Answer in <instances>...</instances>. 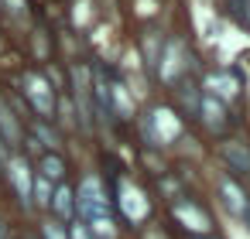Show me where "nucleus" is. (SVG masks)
<instances>
[{"instance_id":"f3484780","label":"nucleus","mask_w":250,"mask_h":239,"mask_svg":"<svg viewBox=\"0 0 250 239\" xmlns=\"http://www.w3.org/2000/svg\"><path fill=\"white\" fill-rule=\"evenodd\" d=\"M28 239H38V236H28Z\"/></svg>"},{"instance_id":"dca6fc26","label":"nucleus","mask_w":250,"mask_h":239,"mask_svg":"<svg viewBox=\"0 0 250 239\" xmlns=\"http://www.w3.org/2000/svg\"><path fill=\"white\" fill-rule=\"evenodd\" d=\"M243 219H247V225H250V205H247V212H243Z\"/></svg>"},{"instance_id":"ddd939ff","label":"nucleus","mask_w":250,"mask_h":239,"mask_svg":"<svg viewBox=\"0 0 250 239\" xmlns=\"http://www.w3.org/2000/svg\"><path fill=\"white\" fill-rule=\"evenodd\" d=\"M42 232H45V239H65V229H62L59 222H45Z\"/></svg>"},{"instance_id":"2eb2a0df","label":"nucleus","mask_w":250,"mask_h":239,"mask_svg":"<svg viewBox=\"0 0 250 239\" xmlns=\"http://www.w3.org/2000/svg\"><path fill=\"white\" fill-rule=\"evenodd\" d=\"M0 161H7V144L0 140Z\"/></svg>"},{"instance_id":"f8f14e48","label":"nucleus","mask_w":250,"mask_h":239,"mask_svg":"<svg viewBox=\"0 0 250 239\" xmlns=\"http://www.w3.org/2000/svg\"><path fill=\"white\" fill-rule=\"evenodd\" d=\"M113 96H117V110H120V116H130V99H127L124 86H117V89H113Z\"/></svg>"},{"instance_id":"20e7f679","label":"nucleus","mask_w":250,"mask_h":239,"mask_svg":"<svg viewBox=\"0 0 250 239\" xmlns=\"http://www.w3.org/2000/svg\"><path fill=\"white\" fill-rule=\"evenodd\" d=\"M219 154H223V161L229 164V171H236V174H247V178H250V147H247L243 140H223Z\"/></svg>"},{"instance_id":"7ed1b4c3","label":"nucleus","mask_w":250,"mask_h":239,"mask_svg":"<svg viewBox=\"0 0 250 239\" xmlns=\"http://www.w3.org/2000/svg\"><path fill=\"white\" fill-rule=\"evenodd\" d=\"M171 212H175V219H178L185 229H192V232H209V225H212L209 215H206L195 202H185V198H182V202L171 205Z\"/></svg>"},{"instance_id":"423d86ee","label":"nucleus","mask_w":250,"mask_h":239,"mask_svg":"<svg viewBox=\"0 0 250 239\" xmlns=\"http://www.w3.org/2000/svg\"><path fill=\"white\" fill-rule=\"evenodd\" d=\"M0 140H4L7 147L21 144V123L14 120V113H11V106L4 99H0Z\"/></svg>"},{"instance_id":"1a4fd4ad","label":"nucleus","mask_w":250,"mask_h":239,"mask_svg":"<svg viewBox=\"0 0 250 239\" xmlns=\"http://www.w3.org/2000/svg\"><path fill=\"white\" fill-rule=\"evenodd\" d=\"M206 86H209V96L219 103V99H233L236 96V82L229 79V75H209L206 79Z\"/></svg>"},{"instance_id":"f03ea898","label":"nucleus","mask_w":250,"mask_h":239,"mask_svg":"<svg viewBox=\"0 0 250 239\" xmlns=\"http://www.w3.org/2000/svg\"><path fill=\"white\" fill-rule=\"evenodd\" d=\"M7 178L14 181V191H18V198L28 205V202H31V181H35V174H31V164H28L21 154L7 157Z\"/></svg>"},{"instance_id":"a211bd4d","label":"nucleus","mask_w":250,"mask_h":239,"mask_svg":"<svg viewBox=\"0 0 250 239\" xmlns=\"http://www.w3.org/2000/svg\"><path fill=\"white\" fill-rule=\"evenodd\" d=\"M0 4H4V0H0Z\"/></svg>"},{"instance_id":"39448f33","label":"nucleus","mask_w":250,"mask_h":239,"mask_svg":"<svg viewBox=\"0 0 250 239\" xmlns=\"http://www.w3.org/2000/svg\"><path fill=\"white\" fill-rule=\"evenodd\" d=\"M48 208H52V212H55L62 222H65V219H72V215H76V191H72L69 184H55Z\"/></svg>"},{"instance_id":"4468645a","label":"nucleus","mask_w":250,"mask_h":239,"mask_svg":"<svg viewBox=\"0 0 250 239\" xmlns=\"http://www.w3.org/2000/svg\"><path fill=\"white\" fill-rule=\"evenodd\" d=\"M69 236H72V239H96V236H93V229H89V225H83V222H72Z\"/></svg>"},{"instance_id":"6e6552de","label":"nucleus","mask_w":250,"mask_h":239,"mask_svg":"<svg viewBox=\"0 0 250 239\" xmlns=\"http://www.w3.org/2000/svg\"><path fill=\"white\" fill-rule=\"evenodd\" d=\"M219 188H223V202H226V208H229L233 215H240V219H243V212H247V205H250V202L243 198V191L236 188V181L223 178V181H219Z\"/></svg>"},{"instance_id":"f257e3e1","label":"nucleus","mask_w":250,"mask_h":239,"mask_svg":"<svg viewBox=\"0 0 250 239\" xmlns=\"http://www.w3.org/2000/svg\"><path fill=\"white\" fill-rule=\"evenodd\" d=\"M24 96L31 99V106L38 110V116L48 120V116L55 113V89H52L38 72H28V75H24Z\"/></svg>"},{"instance_id":"9d476101","label":"nucleus","mask_w":250,"mask_h":239,"mask_svg":"<svg viewBox=\"0 0 250 239\" xmlns=\"http://www.w3.org/2000/svg\"><path fill=\"white\" fill-rule=\"evenodd\" d=\"M52 191H55V188H52V184H48L42 174H35V181H31V198H35L42 208H48V202H52Z\"/></svg>"},{"instance_id":"6ab92c4d","label":"nucleus","mask_w":250,"mask_h":239,"mask_svg":"<svg viewBox=\"0 0 250 239\" xmlns=\"http://www.w3.org/2000/svg\"><path fill=\"white\" fill-rule=\"evenodd\" d=\"M0 239H4V236H0Z\"/></svg>"},{"instance_id":"9b49d317","label":"nucleus","mask_w":250,"mask_h":239,"mask_svg":"<svg viewBox=\"0 0 250 239\" xmlns=\"http://www.w3.org/2000/svg\"><path fill=\"white\" fill-rule=\"evenodd\" d=\"M35 133L42 137V144L48 147V154H55V150H59V137H55V133H52L45 123H35Z\"/></svg>"},{"instance_id":"0eeeda50","label":"nucleus","mask_w":250,"mask_h":239,"mask_svg":"<svg viewBox=\"0 0 250 239\" xmlns=\"http://www.w3.org/2000/svg\"><path fill=\"white\" fill-rule=\"evenodd\" d=\"M65 171H69V167H65V161H62L59 154H45V157L38 161V171H35V174H42L48 184H62Z\"/></svg>"}]
</instances>
